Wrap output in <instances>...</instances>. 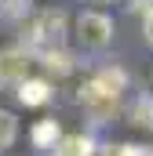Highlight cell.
<instances>
[{
	"mask_svg": "<svg viewBox=\"0 0 153 156\" xmlns=\"http://www.w3.org/2000/svg\"><path fill=\"white\" fill-rule=\"evenodd\" d=\"M47 98H51L47 80H26V83H18V102L22 105H44Z\"/></svg>",
	"mask_w": 153,
	"mask_h": 156,
	"instance_id": "5b68a950",
	"label": "cell"
},
{
	"mask_svg": "<svg viewBox=\"0 0 153 156\" xmlns=\"http://www.w3.org/2000/svg\"><path fill=\"white\" fill-rule=\"evenodd\" d=\"M55 156H91V138L88 134H62L55 145Z\"/></svg>",
	"mask_w": 153,
	"mask_h": 156,
	"instance_id": "8992f818",
	"label": "cell"
},
{
	"mask_svg": "<svg viewBox=\"0 0 153 156\" xmlns=\"http://www.w3.org/2000/svg\"><path fill=\"white\" fill-rule=\"evenodd\" d=\"M95 83H102L110 94L120 98V91L128 87V73H124L120 66H106V69H99V73H95Z\"/></svg>",
	"mask_w": 153,
	"mask_h": 156,
	"instance_id": "52a82bcc",
	"label": "cell"
},
{
	"mask_svg": "<svg viewBox=\"0 0 153 156\" xmlns=\"http://www.w3.org/2000/svg\"><path fill=\"white\" fill-rule=\"evenodd\" d=\"M131 123L135 127H153V98H139L131 105Z\"/></svg>",
	"mask_w": 153,
	"mask_h": 156,
	"instance_id": "8fae6325",
	"label": "cell"
},
{
	"mask_svg": "<svg viewBox=\"0 0 153 156\" xmlns=\"http://www.w3.org/2000/svg\"><path fill=\"white\" fill-rule=\"evenodd\" d=\"M26 47L29 51H58L62 47V37H66V15L62 11H40L37 18L26 26Z\"/></svg>",
	"mask_w": 153,
	"mask_h": 156,
	"instance_id": "6da1fadb",
	"label": "cell"
},
{
	"mask_svg": "<svg viewBox=\"0 0 153 156\" xmlns=\"http://www.w3.org/2000/svg\"><path fill=\"white\" fill-rule=\"evenodd\" d=\"M15 138H18V120H15V113L0 109V149L15 145Z\"/></svg>",
	"mask_w": 153,
	"mask_h": 156,
	"instance_id": "30bf717a",
	"label": "cell"
},
{
	"mask_svg": "<svg viewBox=\"0 0 153 156\" xmlns=\"http://www.w3.org/2000/svg\"><path fill=\"white\" fill-rule=\"evenodd\" d=\"M110 37H113L110 15H102V11H80V18H76V40L84 47H106Z\"/></svg>",
	"mask_w": 153,
	"mask_h": 156,
	"instance_id": "7a4b0ae2",
	"label": "cell"
},
{
	"mask_svg": "<svg viewBox=\"0 0 153 156\" xmlns=\"http://www.w3.org/2000/svg\"><path fill=\"white\" fill-rule=\"evenodd\" d=\"M76 102L88 109V116L99 120V123L110 120V116L117 113V94H110V91H106L102 83H95V80H88V83L76 91Z\"/></svg>",
	"mask_w": 153,
	"mask_h": 156,
	"instance_id": "3957f363",
	"label": "cell"
},
{
	"mask_svg": "<svg viewBox=\"0 0 153 156\" xmlns=\"http://www.w3.org/2000/svg\"><path fill=\"white\" fill-rule=\"evenodd\" d=\"M131 11H146V15H150V11H153V0H131Z\"/></svg>",
	"mask_w": 153,
	"mask_h": 156,
	"instance_id": "4fadbf2b",
	"label": "cell"
},
{
	"mask_svg": "<svg viewBox=\"0 0 153 156\" xmlns=\"http://www.w3.org/2000/svg\"><path fill=\"white\" fill-rule=\"evenodd\" d=\"M142 33H146V40H150V44H153V11H150V15H146V26H142Z\"/></svg>",
	"mask_w": 153,
	"mask_h": 156,
	"instance_id": "5bb4252c",
	"label": "cell"
},
{
	"mask_svg": "<svg viewBox=\"0 0 153 156\" xmlns=\"http://www.w3.org/2000/svg\"><path fill=\"white\" fill-rule=\"evenodd\" d=\"M58 138H62L58 120H40L37 127H33V142H37L40 149H55V145H58Z\"/></svg>",
	"mask_w": 153,
	"mask_h": 156,
	"instance_id": "9c48e42d",
	"label": "cell"
},
{
	"mask_svg": "<svg viewBox=\"0 0 153 156\" xmlns=\"http://www.w3.org/2000/svg\"><path fill=\"white\" fill-rule=\"evenodd\" d=\"M11 4H15V0H11Z\"/></svg>",
	"mask_w": 153,
	"mask_h": 156,
	"instance_id": "9a60e30c",
	"label": "cell"
},
{
	"mask_svg": "<svg viewBox=\"0 0 153 156\" xmlns=\"http://www.w3.org/2000/svg\"><path fill=\"white\" fill-rule=\"evenodd\" d=\"M102 156H153V149H146V145H110Z\"/></svg>",
	"mask_w": 153,
	"mask_h": 156,
	"instance_id": "7c38bea8",
	"label": "cell"
},
{
	"mask_svg": "<svg viewBox=\"0 0 153 156\" xmlns=\"http://www.w3.org/2000/svg\"><path fill=\"white\" fill-rule=\"evenodd\" d=\"M40 62H44V69H47V73H55V76L73 73V55H66L62 47H58V51H44V55H40Z\"/></svg>",
	"mask_w": 153,
	"mask_h": 156,
	"instance_id": "ba28073f",
	"label": "cell"
},
{
	"mask_svg": "<svg viewBox=\"0 0 153 156\" xmlns=\"http://www.w3.org/2000/svg\"><path fill=\"white\" fill-rule=\"evenodd\" d=\"M29 80V51L26 47H4L0 51V83L18 87Z\"/></svg>",
	"mask_w": 153,
	"mask_h": 156,
	"instance_id": "277c9868",
	"label": "cell"
}]
</instances>
